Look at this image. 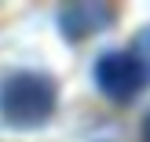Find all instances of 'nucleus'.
<instances>
[{
	"mask_svg": "<svg viewBox=\"0 0 150 142\" xmlns=\"http://www.w3.org/2000/svg\"><path fill=\"white\" fill-rule=\"evenodd\" d=\"M55 113V80L48 73L22 69L0 84V120L18 131H33Z\"/></svg>",
	"mask_w": 150,
	"mask_h": 142,
	"instance_id": "1",
	"label": "nucleus"
},
{
	"mask_svg": "<svg viewBox=\"0 0 150 142\" xmlns=\"http://www.w3.org/2000/svg\"><path fill=\"white\" fill-rule=\"evenodd\" d=\"M95 84L106 99L114 102H132L136 95H143V87L150 84L146 66L139 62L132 51H106L95 62Z\"/></svg>",
	"mask_w": 150,
	"mask_h": 142,
	"instance_id": "2",
	"label": "nucleus"
},
{
	"mask_svg": "<svg viewBox=\"0 0 150 142\" xmlns=\"http://www.w3.org/2000/svg\"><path fill=\"white\" fill-rule=\"evenodd\" d=\"M110 22H114V7L110 4H70L59 15V29L70 40H84V36L106 29Z\"/></svg>",
	"mask_w": 150,
	"mask_h": 142,
	"instance_id": "3",
	"label": "nucleus"
},
{
	"mask_svg": "<svg viewBox=\"0 0 150 142\" xmlns=\"http://www.w3.org/2000/svg\"><path fill=\"white\" fill-rule=\"evenodd\" d=\"M132 55H136L139 62L146 66V73H150V26H146L143 33L136 36V44H132Z\"/></svg>",
	"mask_w": 150,
	"mask_h": 142,
	"instance_id": "4",
	"label": "nucleus"
},
{
	"mask_svg": "<svg viewBox=\"0 0 150 142\" xmlns=\"http://www.w3.org/2000/svg\"><path fill=\"white\" fill-rule=\"evenodd\" d=\"M143 142H150V113H146V120H143Z\"/></svg>",
	"mask_w": 150,
	"mask_h": 142,
	"instance_id": "5",
	"label": "nucleus"
}]
</instances>
